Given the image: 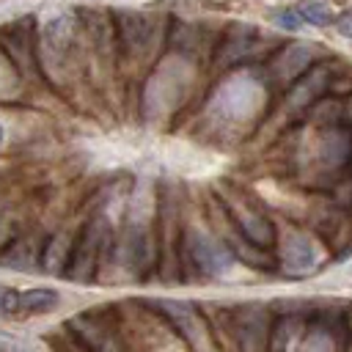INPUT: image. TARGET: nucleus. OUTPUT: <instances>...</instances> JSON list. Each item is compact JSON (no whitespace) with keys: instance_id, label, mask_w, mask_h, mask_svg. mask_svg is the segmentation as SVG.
I'll return each mask as SVG.
<instances>
[{"instance_id":"1","label":"nucleus","mask_w":352,"mask_h":352,"mask_svg":"<svg viewBox=\"0 0 352 352\" xmlns=\"http://www.w3.org/2000/svg\"><path fill=\"white\" fill-rule=\"evenodd\" d=\"M0 50L14 60L16 72L25 77H36V38H33V16L14 19L0 28Z\"/></svg>"},{"instance_id":"2","label":"nucleus","mask_w":352,"mask_h":352,"mask_svg":"<svg viewBox=\"0 0 352 352\" xmlns=\"http://www.w3.org/2000/svg\"><path fill=\"white\" fill-rule=\"evenodd\" d=\"M104 239H107V226H104L102 217H94V220L82 228V234H80V239L74 242L72 256H69V261H66V275H69L72 280H88V278L94 275Z\"/></svg>"},{"instance_id":"3","label":"nucleus","mask_w":352,"mask_h":352,"mask_svg":"<svg viewBox=\"0 0 352 352\" xmlns=\"http://www.w3.org/2000/svg\"><path fill=\"white\" fill-rule=\"evenodd\" d=\"M187 250H190L195 270L204 275H223V272H228V267L234 261V253L228 245H223V242H217L201 231L187 234Z\"/></svg>"},{"instance_id":"4","label":"nucleus","mask_w":352,"mask_h":352,"mask_svg":"<svg viewBox=\"0 0 352 352\" xmlns=\"http://www.w3.org/2000/svg\"><path fill=\"white\" fill-rule=\"evenodd\" d=\"M223 206H226V214L239 226V234L245 236V239H250V242H256V245H272L275 242V231H272V226H270V220L261 214V212H256L245 198H236V201H231V198H223Z\"/></svg>"},{"instance_id":"5","label":"nucleus","mask_w":352,"mask_h":352,"mask_svg":"<svg viewBox=\"0 0 352 352\" xmlns=\"http://www.w3.org/2000/svg\"><path fill=\"white\" fill-rule=\"evenodd\" d=\"M72 336L82 344L85 352H121V344L116 333L96 316V314H80L69 322Z\"/></svg>"},{"instance_id":"6","label":"nucleus","mask_w":352,"mask_h":352,"mask_svg":"<svg viewBox=\"0 0 352 352\" xmlns=\"http://www.w3.org/2000/svg\"><path fill=\"white\" fill-rule=\"evenodd\" d=\"M148 33H151V25L146 22V16L129 14V11L116 14V41H118L124 55L140 52L148 41Z\"/></svg>"},{"instance_id":"7","label":"nucleus","mask_w":352,"mask_h":352,"mask_svg":"<svg viewBox=\"0 0 352 352\" xmlns=\"http://www.w3.org/2000/svg\"><path fill=\"white\" fill-rule=\"evenodd\" d=\"M311 58H314V52H311V47H300V44H292V47H286V50H280V55L270 63V72L283 82H289V80H294L297 74H302L305 69H308V63H311Z\"/></svg>"},{"instance_id":"8","label":"nucleus","mask_w":352,"mask_h":352,"mask_svg":"<svg viewBox=\"0 0 352 352\" xmlns=\"http://www.w3.org/2000/svg\"><path fill=\"white\" fill-rule=\"evenodd\" d=\"M330 82H333V80H330L327 66H316L314 72L302 74V80L292 88V102L300 104V107H305V104L316 102V99L324 94V88H330Z\"/></svg>"},{"instance_id":"9","label":"nucleus","mask_w":352,"mask_h":352,"mask_svg":"<svg viewBox=\"0 0 352 352\" xmlns=\"http://www.w3.org/2000/svg\"><path fill=\"white\" fill-rule=\"evenodd\" d=\"M253 28H245V25H234L228 28L223 44H220V52H217V60L228 63V60H239L250 47H253Z\"/></svg>"},{"instance_id":"10","label":"nucleus","mask_w":352,"mask_h":352,"mask_svg":"<svg viewBox=\"0 0 352 352\" xmlns=\"http://www.w3.org/2000/svg\"><path fill=\"white\" fill-rule=\"evenodd\" d=\"M126 250H129V267H135L138 272L151 267L154 258V242H151V231L148 228H135L126 239Z\"/></svg>"},{"instance_id":"11","label":"nucleus","mask_w":352,"mask_h":352,"mask_svg":"<svg viewBox=\"0 0 352 352\" xmlns=\"http://www.w3.org/2000/svg\"><path fill=\"white\" fill-rule=\"evenodd\" d=\"M58 305V292L52 289H28V292H16V314L22 311H50Z\"/></svg>"},{"instance_id":"12","label":"nucleus","mask_w":352,"mask_h":352,"mask_svg":"<svg viewBox=\"0 0 352 352\" xmlns=\"http://www.w3.org/2000/svg\"><path fill=\"white\" fill-rule=\"evenodd\" d=\"M297 14L302 16V22H308L314 28H322V25H330L333 22V11L324 3H300L297 6Z\"/></svg>"},{"instance_id":"13","label":"nucleus","mask_w":352,"mask_h":352,"mask_svg":"<svg viewBox=\"0 0 352 352\" xmlns=\"http://www.w3.org/2000/svg\"><path fill=\"white\" fill-rule=\"evenodd\" d=\"M311 245L302 239V236H297L294 242H289L286 245V264L289 267H297V270H305L308 267V261H311Z\"/></svg>"},{"instance_id":"14","label":"nucleus","mask_w":352,"mask_h":352,"mask_svg":"<svg viewBox=\"0 0 352 352\" xmlns=\"http://www.w3.org/2000/svg\"><path fill=\"white\" fill-rule=\"evenodd\" d=\"M272 19H275V25H278V28H286V30H300V25H302V16L297 14V8L278 11Z\"/></svg>"},{"instance_id":"15","label":"nucleus","mask_w":352,"mask_h":352,"mask_svg":"<svg viewBox=\"0 0 352 352\" xmlns=\"http://www.w3.org/2000/svg\"><path fill=\"white\" fill-rule=\"evenodd\" d=\"M6 314H16V292L0 283V316Z\"/></svg>"},{"instance_id":"16","label":"nucleus","mask_w":352,"mask_h":352,"mask_svg":"<svg viewBox=\"0 0 352 352\" xmlns=\"http://www.w3.org/2000/svg\"><path fill=\"white\" fill-rule=\"evenodd\" d=\"M333 25H336V30H338L341 36L352 38V8H349V11H344V14H338Z\"/></svg>"},{"instance_id":"17","label":"nucleus","mask_w":352,"mask_h":352,"mask_svg":"<svg viewBox=\"0 0 352 352\" xmlns=\"http://www.w3.org/2000/svg\"><path fill=\"white\" fill-rule=\"evenodd\" d=\"M3 140H6V132H3V124H0V146H3Z\"/></svg>"},{"instance_id":"18","label":"nucleus","mask_w":352,"mask_h":352,"mask_svg":"<svg viewBox=\"0 0 352 352\" xmlns=\"http://www.w3.org/2000/svg\"><path fill=\"white\" fill-rule=\"evenodd\" d=\"M349 170H352V148H349Z\"/></svg>"},{"instance_id":"19","label":"nucleus","mask_w":352,"mask_h":352,"mask_svg":"<svg viewBox=\"0 0 352 352\" xmlns=\"http://www.w3.org/2000/svg\"><path fill=\"white\" fill-rule=\"evenodd\" d=\"M349 118H352V99H349Z\"/></svg>"}]
</instances>
